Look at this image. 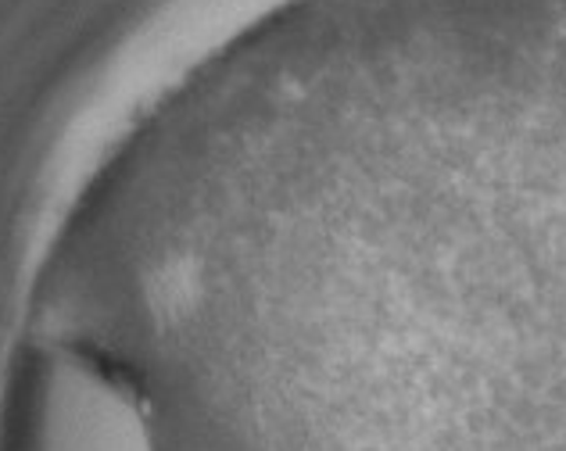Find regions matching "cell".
Returning a JSON list of instances; mask_svg holds the SVG:
<instances>
[{"label": "cell", "mask_w": 566, "mask_h": 451, "mask_svg": "<svg viewBox=\"0 0 566 451\" xmlns=\"http://www.w3.org/2000/svg\"><path fill=\"white\" fill-rule=\"evenodd\" d=\"M29 451H155L129 387L83 355H57L40 373Z\"/></svg>", "instance_id": "cell-1"}]
</instances>
